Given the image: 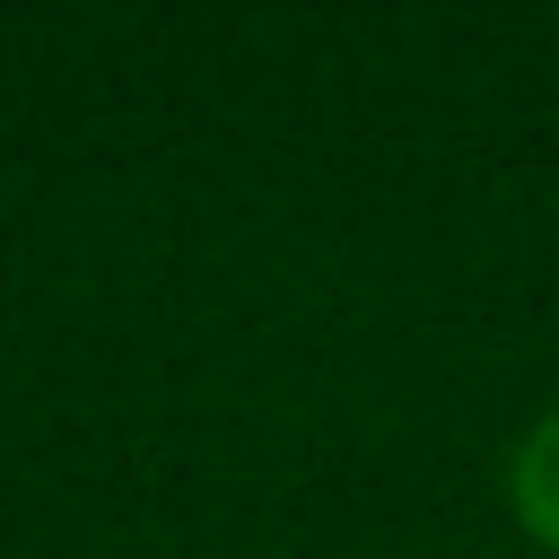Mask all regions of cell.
I'll return each mask as SVG.
<instances>
[{"mask_svg": "<svg viewBox=\"0 0 559 559\" xmlns=\"http://www.w3.org/2000/svg\"><path fill=\"white\" fill-rule=\"evenodd\" d=\"M507 507H515V524L542 550H559V402L515 437V454H507Z\"/></svg>", "mask_w": 559, "mask_h": 559, "instance_id": "cell-1", "label": "cell"}]
</instances>
